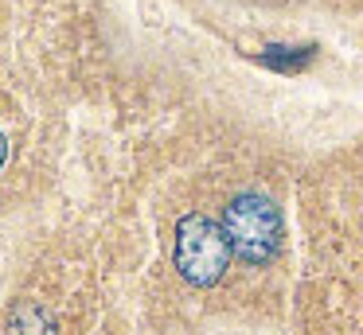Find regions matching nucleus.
<instances>
[{
	"label": "nucleus",
	"mask_w": 363,
	"mask_h": 335,
	"mask_svg": "<svg viewBox=\"0 0 363 335\" xmlns=\"http://www.w3.org/2000/svg\"><path fill=\"white\" fill-rule=\"evenodd\" d=\"M230 254H238L246 265H266L281 249V215L266 195H238L223 218Z\"/></svg>",
	"instance_id": "f257e3e1"
},
{
	"label": "nucleus",
	"mask_w": 363,
	"mask_h": 335,
	"mask_svg": "<svg viewBox=\"0 0 363 335\" xmlns=\"http://www.w3.org/2000/svg\"><path fill=\"white\" fill-rule=\"evenodd\" d=\"M230 261V242L227 230L215 226L203 215H188L176 226V269L184 273V280L207 288L227 273Z\"/></svg>",
	"instance_id": "f03ea898"
},
{
	"label": "nucleus",
	"mask_w": 363,
	"mask_h": 335,
	"mask_svg": "<svg viewBox=\"0 0 363 335\" xmlns=\"http://www.w3.org/2000/svg\"><path fill=\"white\" fill-rule=\"evenodd\" d=\"M262 59L269 62V67H277V70H301L308 59H313V47H297V51H285V47H269Z\"/></svg>",
	"instance_id": "7ed1b4c3"
},
{
	"label": "nucleus",
	"mask_w": 363,
	"mask_h": 335,
	"mask_svg": "<svg viewBox=\"0 0 363 335\" xmlns=\"http://www.w3.org/2000/svg\"><path fill=\"white\" fill-rule=\"evenodd\" d=\"M4 160H9V144H4V132H0V168H4Z\"/></svg>",
	"instance_id": "20e7f679"
}]
</instances>
